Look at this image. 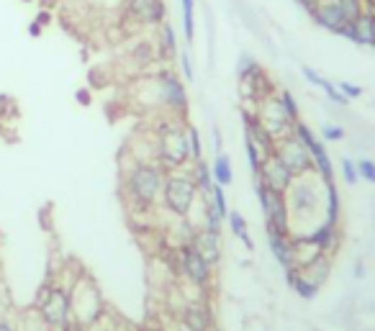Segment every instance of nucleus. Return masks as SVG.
I'll list each match as a JSON object with an SVG mask.
<instances>
[{
    "label": "nucleus",
    "mask_w": 375,
    "mask_h": 331,
    "mask_svg": "<svg viewBox=\"0 0 375 331\" xmlns=\"http://www.w3.org/2000/svg\"><path fill=\"white\" fill-rule=\"evenodd\" d=\"M255 180H260L262 185H268L270 191L275 193H283L290 188V183H293V175L288 172V167H285L280 160H278V155L273 152V155H268L265 160H262V167L260 172H257Z\"/></svg>",
    "instance_id": "14"
},
{
    "label": "nucleus",
    "mask_w": 375,
    "mask_h": 331,
    "mask_svg": "<svg viewBox=\"0 0 375 331\" xmlns=\"http://www.w3.org/2000/svg\"><path fill=\"white\" fill-rule=\"evenodd\" d=\"M309 16H311V21L316 23L319 28H324V31L337 34V36H342V31H345L347 23H350V18L342 13V8L337 6L334 0H321Z\"/></svg>",
    "instance_id": "15"
},
{
    "label": "nucleus",
    "mask_w": 375,
    "mask_h": 331,
    "mask_svg": "<svg viewBox=\"0 0 375 331\" xmlns=\"http://www.w3.org/2000/svg\"><path fill=\"white\" fill-rule=\"evenodd\" d=\"M126 13L129 18L139 26H162L167 21V6L165 0H126Z\"/></svg>",
    "instance_id": "13"
},
{
    "label": "nucleus",
    "mask_w": 375,
    "mask_h": 331,
    "mask_svg": "<svg viewBox=\"0 0 375 331\" xmlns=\"http://www.w3.org/2000/svg\"><path fill=\"white\" fill-rule=\"evenodd\" d=\"M324 193V224L340 226L342 224V198L337 183H321Z\"/></svg>",
    "instance_id": "21"
},
{
    "label": "nucleus",
    "mask_w": 375,
    "mask_h": 331,
    "mask_svg": "<svg viewBox=\"0 0 375 331\" xmlns=\"http://www.w3.org/2000/svg\"><path fill=\"white\" fill-rule=\"evenodd\" d=\"M342 177H345L347 185H355L357 180H360V175H357V167H355V162L350 160V157H345V160H342Z\"/></svg>",
    "instance_id": "36"
},
{
    "label": "nucleus",
    "mask_w": 375,
    "mask_h": 331,
    "mask_svg": "<svg viewBox=\"0 0 375 331\" xmlns=\"http://www.w3.org/2000/svg\"><path fill=\"white\" fill-rule=\"evenodd\" d=\"M321 90H324V95L329 100H332V103H337V106H350V98H347V95H342V90L340 88H337V85L334 83H329V80L324 78V83H321Z\"/></svg>",
    "instance_id": "33"
},
{
    "label": "nucleus",
    "mask_w": 375,
    "mask_h": 331,
    "mask_svg": "<svg viewBox=\"0 0 375 331\" xmlns=\"http://www.w3.org/2000/svg\"><path fill=\"white\" fill-rule=\"evenodd\" d=\"M211 205H213V211H216V216H219L221 221H227V216H229L227 191H224L221 185H216V183H213V191H211Z\"/></svg>",
    "instance_id": "30"
},
{
    "label": "nucleus",
    "mask_w": 375,
    "mask_h": 331,
    "mask_svg": "<svg viewBox=\"0 0 375 331\" xmlns=\"http://www.w3.org/2000/svg\"><path fill=\"white\" fill-rule=\"evenodd\" d=\"M355 167H357V175H360L362 180H368V183L375 185V162L373 160H357Z\"/></svg>",
    "instance_id": "34"
},
{
    "label": "nucleus",
    "mask_w": 375,
    "mask_h": 331,
    "mask_svg": "<svg viewBox=\"0 0 375 331\" xmlns=\"http://www.w3.org/2000/svg\"><path fill=\"white\" fill-rule=\"evenodd\" d=\"M34 21H39L44 28H47V26H49V23H52V13H49V11H39V13H36V18H34Z\"/></svg>",
    "instance_id": "43"
},
{
    "label": "nucleus",
    "mask_w": 375,
    "mask_h": 331,
    "mask_svg": "<svg viewBox=\"0 0 375 331\" xmlns=\"http://www.w3.org/2000/svg\"><path fill=\"white\" fill-rule=\"evenodd\" d=\"M191 244L203 254V260L208 262L211 267H219L221 260H224V244H221V234L219 231H211V229L198 226V229L193 231Z\"/></svg>",
    "instance_id": "16"
},
{
    "label": "nucleus",
    "mask_w": 375,
    "mask_h": 331,
    "mask_svg": "<svg viewBox=\"0 0 375 331\" xmlns=\"http://www.w3.org/2000/svg\"><path fill=\"white\" fill-rule=\"evenodd\" d=\"M191 175L193 183L198 188V195L203 203L211 200V191H213V175H211V164L206 160H198V162H191Z\"/></svg>",
    "instance_id": "22"
},
{
    "label": "nucleus",
    "mask_w": 375,
    "mask_h": 331,
    "mask_svg": "<svg viewBox=\"0 0 375 331\" xmlns=\"http://www.w3.org/2000/svg\"><path fill=\"white\" fill-rule=\"evenodd\" d=\"M201 195L198 188L193 183L191 169H172L165 177V188H162V205L172 213V219H191L193 208L198 205Z\"/></svg>",
    "instance_id": "5"
},
{
    "label": "nucleus",
    "mask_w": 375,
    "mask_h": 331,
    "mask_svg": "<svg viewBox=\"0 0 375 331\" xmlns=\"http://www.w3.org/2000/svg\"><path fill=\"white\" fill-rule=\"evenodd\" d=\"M70 306H72V321L80 326L93 329L106 318V298L100 293L98 282L90 275L80 272L70 285Z\"/></svg>",
    "instance_id": "2"
},
{
    "label": "nucleus",
    "mask_w": 375,
    "mask_h": 331,
    "mask_svg": "<svg viewBox=\"0 0 375 331\" xmlns=\"http://www.w3.org/2000/svg\"><path fill=\"white\" fill-rule=\"evenodd\" d=\"M252 183H255L257 203H260L262 216H265V229L275 234H290V213L288 205H285V195L270 191L260 180H252Z\"/></svg>",
    "instance_id": "9"
},
{
    "label": "nucleus",
    "mask_w": 375,
    "mask_h": 331,
    "mask_svg": "<svg viewBox=\"0 0 375 331\" xmlns=\"http://www.w3.org/2000/svg\"><path fill=\"white\" fill-rule=\"evenodd\" d=\"M347 42L357 44V47H373V39H375V18H373V8L365 6L355 21L347 23V28L342 31Z\"/></svg>",
    "instance_id": "17"
},
{
    "label": "nucleus",
    "mask_w": 375,
    "mask_h": 331,
    "mask_svg": "<svg viewBox=\"0 0 375 331\" xmlns=\"http://www.w3.org/2000/svg\"><path fill=\"white\" fill-rule=\"evenodd\" d=\"M180 331H213V308L208 301H188L177 313Z\"/></svg>",
    "instance_id": "12"
},
{
    "label": "nucleus",
    "mask_w": 375,
    "mask_h": 331,
    "mask_svg": "<svg viewBox=\"0 0 375 331\" xmlns=\"http://www.w3.org/2000/svg\"><path fill=\"white\" fill-rule=\"evenodd\" d=\"M255 116H257V121H260V126L265 128L275 141L288 136L290 128H293V121L285 116L283 106H280V100H278L275 95H268V98L257 100Z\"/></svg>",
    "instance_id": "11"
},
{
    "label": "nucleus",
    "mask_w": 375,
    "mask_h": 331,
    "mask_svg": "<svg viewBox=\"0 0 375 331\" xmlns=\"http://www.w3.org/2000/svg\"><path fill=\"white\" fill-rule=\"evenodd\" d=\"M0 331H18V326H16L8 316H0Z\"/></svg>",
    "instance_id": "44"
},
{
    "label": "nucleus",
    "mask_w": 375,
    "mask_h": 331,
    "mask_svg": "<svg viewBox=\"0 0 375 331\" xmlns=\"http://www.w3.org/2000/svg\"><path fill=\"white\" fill-rule=\"evenodd\" d=\"M70 285L72 282L54 280L47 277L39 293H36V313L52 331H62L72 321V306H70Z\"/></svg>",
    "instance_id": "3"
},
{
    "label": "nucleus",
    "mask_w": 375,
    "mask_h": 331,
    "mask_svg": "<svg viewBox=\"0 0 375 331\" xmlns=\"http://www.w3.org/2000/svg\"><path fill=\"white\" fill-rule=\"evenodd\" d=\"M345 139V128L337 124H324L321 126V141H342Z\"/></svg>",
    "instance_id": "35"
},
{
    "label": "nucleus",
    "mask_w": 375,
    "mask_h": 331,
    "mask_svg": "<svg viewBox=\"0 0 375 331\" xmlns=\"http://www.w3.org/2000/svg\"><path fill=\"white\" fill-rule=\"evenodd\" d=\"M365 6L373 8V18H375V0H365ZM373 49H375V39H373Z\"/></svg>",
    "instance_id": "48"
},
{
    "label": "nucleus",
    "mask_w": 375,
    "mask_h": 331,
    "mask_svg": "<svg viewBox=\"0 0 375 331\" xmlns=\"http://www.w3.org/2000/svg\"><path fill=\"white\" fill-rule=\"evenodd\" d=\"M314 177H316L314 172L304 177H293L290 188L285 191V205H288V213H290V224H293V219H296V224L309 221L319 211L321 200H324V193L316 188Z\"/></svg>",
    "instance_id": "6"
},
{
    "label": "nucleus",
    "mask_w": 375,
    "mask_h": 331,
    "mask_svg": "<svg viewBox=\"0 0 375 331\" xmlns=\"http://www.w3.org/2000/svg\"><path fill=\"white\" fill-rule=\"evenodd\" d=\"M319 3H321V0H298V6L304 8L306 13H311V11H314V8L319 6Z\"/></svg>",
    "instance_id": "45"
},
{
    "label": "nucleus",
    "mask_w": 375,
    "mask_h": 331,
    "mask_svg": "<svg viewBox=\"0 0 375 331\" xmlns=\"http://www.w3.org/2000/svg\"><path fill=\"white\" fill-rule=\"evenodd\" d=\"M227 224H229V229H232L234 239H239L242 244H244V249H247V252H255V241H252V236H249L247 219H244L239 211H232V208H229Z\"/></svg>",
    "instance_id": "25"
},
{
    "label": "nucleus",
    "mask_w": 375,
    "mask_h": 331,
    "mask_svg": "<svg viewBox=\"0 0 375 331\" xmlns=\"http://www.w3.org/2000/svg\"><path fill=\"white\" fill-rule=\"evenodd\" d=\"M334 3L342 8V13H345L350 21H355V18L365 11V0H334Z\"/></svg>",
    "instance_id": "32"
},
{
    "label": "nucleus",
    "mask_w": 375,
    "mask_h": 331,
    "mask_svg": "<svg viewBox=\"0 0 375 331\" xmlns=\"http://www.w3.org/2000/svg\"><path fill=\"white\" fill-rule=\"evenodd\" d=\"M75 100H78L80 106H90L93 103V92H90V88H80L78 92H75Z\"/></svg>",
    "instance_id": "40"
},
{
    "label": "nucleus",
    "mask_w": 375,
    "mask_h": 331,
    "mask_svg": "<svg viewBox=\"0 0 375 331\" xmlns=\"http://www.w3.org/2000/svg\"><path fill=\"white\" fill-rule=\"evenodd\" d=\"M213 270L208 262L203 260V254L198 252V249L193 247L191 241L188 244H183V247H177V272L183 275V280L188 282V285H193L196 290H211L213 285Z\"/></svg>",
    "instance_id": "8"
},
{
    "label": "nucleus",
    "mask_w": 375,
    "mask_h": 331,
    "mask_svg": "<svg viewBox=\"0 0 375 331\" xmlns=\"http://www.w3.org/2000/svg\"><path fill=\"white\" fill-rule=\"evenodd\" d=\"M155 85H157V103L162 108H167L170 116L175 119H188V90H185L183 80L177 78L175 70H160L155 75Z\"/></svg>",
    "instance_id": "7"
},
{
    "label": "nucleus",
    "mask_w": 375,
    "mask_h": 331,
    "mask_svg": "<svg viewBox=\"0 0 375 331\" xmlns=\"http://www.w3.org/2000/svg\"><path fill=\"white\" fill-rule=\"evenodd\" d=\"M167 169L157 162H136L131 160L124 177H121V193L134 211H152L162 203V188Z\"/></svg>",
    "instance_id": "1"
},
{
    "label": "nucleus",
    "mask_w": 375,
    "mask_h": 331,
    "mask_svg": "<svg viewBox=\"0 0 375 331\" xmlns=\"http://www.w3.org/2000/svg\"><path fill=\"white\" fill-rule=\"evenodd\" d=\"M278 155V160L288 167V172L293 177H304V175H311L314 172V160H311V152L301 144L293 134L283 136V139L275 141V149H273Z\"/></svg>",
    "instance_id": "10"
},
{
    "label": "nucleus",
    "mask_w": 375,
    "mask_h": 331,
    "mask_svg": "<svg viewBox=\"0 0 375 331\" xmlns=\"http://www.w3.org/2000/svg\"><path fill=\"white\" fill-rule=\"evenodd\" d=\"M180 70H183V78L188 80V83H193V64H191V54L188 52H180Z\"/></svg>",
    "instance_id": "38"
},
{
    "label": "nucleus",
    "mask_w": 375,
    "mask_h": 331,
    "mask_svg": "<svg viewBox=\"0 0 375 331\" xmlns=\"http://www.w3.org/2000/svg\"><path fill=\"white\" fill-rule=\"evenodd\" d=\"M180 11H183L185 42L193 44V36H196V0H180Z\"/></svg>",
    "instance_id": "27"
},
{
    "label": "nucleus",
    "mask_w": 375,
    "mask_h": 331,
    "mask_svg": "<svg viewBox=\"0 0 375 331\" xmlns=\"http://www.w3.org/2000/svg\"><path fill=\"white\" fill-rule=\"evenodd\" d=\"M42 34H44V26H42V23H39V21H31V23H29V36H31V39H39Z\"/></svg>",
    "instance_id": "42"
},
{
    "label": "nucleus",
    "mask_w": 375,
    "mask_h": 331,
    "mask_svg": "<svg viewBox=\"0 0 375 331\" xmlns=\"http://www.w3.org/2000/svg\"><path fill=\"white\" fill-rule=\"evenodd\" d=\"M155 52H157V56H160L162 62H170V59H175V56L180 54V49H177V34H175V28H172L167 21H165L162 26H157Z\"/></svg>",
    "instance_id": "20"
},
{
    "label": "nucleus",
    "mask_w": 375,
    "mask_h": 331,
    "mask_svg": "<svg viewBox=\"0 0 375 331\" xmlns=\"http://www.w3.org/2000/svg\"><path fill=\"white\" fill-rule=\"evenodd\" d=\"M211 139H213V152L221 155V152H224V136H221V131L216 126H213V131H211Z\"/></svg>",
    "instance_id": "41"
},
{
    "label": "nucleus",
    "mask_w": 375,
    "mask_h": 331,
    "mask_svg": "<svg viewBox=\"0 0 375 331\" xmlns=\"http://www.w3.org/2000/svg\"><path fill=\"white\" fill-rule=\"evenodd\" d=\"M301 72H304V78L309 85H314V88H321V83H324V78L319 75L316 70H311V67H301Z\"/></svg>",
    "instance_id": "39"
},
{
    "label": "nucleus",
    "mask_w": 375,
    "mask_h": 331,
    "mask_svg": "<svg viewBox=\"0 0 375 331\" xmlns=\"http://www.w3.org/2000/svg\"><path fill=\"white\" fill-rule=\"evenodd\" d=\"M306 236H309V239H311L324 254H334L342 244V229L340 226L324 224V221H321L319 226H314L311 231H306Z\"/></svg>",
    "instance_id": "19"
},
{
    "label": "nucleus",
    "mask_w": 375,
    "mask_h": 331,
    "mask_svg": "<svg viewBox=\"0 0 375 331\" xmlns=\"http://www.w3.org/2000/svg\"><path fill=\"white\" fill-rule=\"evenodd\" d=\"M62 331H90V329H85V326H80L78 321H70V324L64 326Z\"/></svg>",
    "instance_id": "46"
},
{
    "label": "nucleus",
    "mask_w": 375,
    "mask_h": 331,
    "mask_svg": "<svg viewBox=\"0 0 375 331\" xmlns=\"http://www.w3.org/2000/svg\"><path fill=\"white\" fill-rule=\"evenodd\" d=\"M185 139H188V155L191 162L203 160V141H201V131L193 124H185Z\"/></svg>",
    "instance_id": "28"
},
{
    "label": "nucleus",
    "mask_w": 375,
    "mask_h": 331,
    "mask_svg": "<svg viewBox=\"0 0 375 331\" xmlns=\"http://www.w3.org/2000/svg\"><path fill=\"white\" fill-rule=\"evenodd\" d=\"M244 149H247V160H249V172H252V180L257 177V172H260L262 167V160H265V152H262L260 147H257L255 141H252V136L244 134Z\"/></svg>",
    "instance_id": "29"
},
{
    "label": "nucleus",
    "mask_w": 375,
    "mask_h": 331,
    "mask_svg": "<svg viewBox=\"0 0 375 331\" xmlns=\"http://www.w3.org/2000/svg\"><path fill=\"white\" fill-rule=\"evenodd\" d=\"M268 247L275 257V262L285 270H293L298 267L296 265V249H293V241H290V234H275V231H268Z\"/></svg>",
    "instance_id": "18"
},
{
    "label": "nucleus",
    "mask_w": 375,
    "mask_h": 331,
    "mask_svg": "<svg viewBox=\"0 0 375 331\" xmlns=\"http://www.w3.org/2000/svg\"><path fill=\"white\" fill-rule=\"evenodd\" d=\"M23 3H31V0H23Z\"/></svg>",
    "instance_id": "50"
},
{
    "label": "nucleus",
    "mask_w": 375,
    "mask_h": 331,
    "mask_svg": "<svg viewBox=\"0 0 375 331\" xmlns=\"http://www.w3.org/2000/svg\"><path fill=\"white\" fill-rule=\"evenodd\" d=\"M147 331H165V329H162V326H149Z\"/></svg>",
    "instance_id": "49"
},
{
    "label": "nucleus",
    "mask_w": 375,
    "mask_h": 331,
    "mask_svg": "<svg viewBox=\"0 0 375 331\" xmlns=\"http://www.w3.org/2000/svg\"><path fill=\"white\" fill-rule=\"evenodd\" d=\"M211 175H213V183L221 185V188H229V185L234 183V172H232V160H229L224 152L221 155H216V160H213L211 164Z\"/></svg>",
    "instance_id": "26"
},
{
    "label": "nucleus",
    "mask_w": 375,
    "mask_h": 331,
    "mask_svg": "<svg viewBox=\"0 0 375 331\" xmlns=\"http://www.w3.org/2000/svg\"><path fill=\"white\" fill-rule=\"evenodd\" d=\"M298 270H301V272H304L314 285L321 288V285L329 280V275H332V254H319L316 260L309 262L306 267H298Z\"/></svg>",
    "instance_id": "24"
},
{
    "label": "nucleus",
    "mask_w": 375,
    "mask_h": 331,
    "mask_svg": "<svg viewBox=\"0 0 375 331\" xmlns=\"http://www.w3.org/2000/svg\"><path fill=\"white\" fill-rule=\"evenodd\" d=\"M337 88H340L342 95H347V98H350V100L362 98V88H360V85H352V83H337Z\"/></svg>",
    "instance_id": "37"
},
{
    "label": "nucleus",
    "mask_w": 375,
    "mask_h": 331,
    "mask_svg": "<svg viewBox=\"0 0 375 331\" xmlns=\"http://www.w3.org/2000/svg\"><path fill=\"white\" fill-rule=\"evenodd\" d=\"M355 275L365 277V265H362V262H355Z\"/></svg>",
    "instance_id": "47"
},
{
    "label": "nucleus",
    "mask_w": 375,
    "mask_h": 331,
    "mask_svg": "<svg viewBox=\"0 0 375 331\" xmlns=\"http://www.w3.org/2000/svg\"><path fill=\"white\" fill-rule=\"evenodd\" d=\"M278 100H280V106H283L285 116H288V119L296 124V121L301 119V111H298V100L293 98V92H290V90H280V92H278Z\"/></svg>",
    "instance_id": "31"
},
{
    "label": "nucleus",
    "mask_w": 375,
    "mask_h": 331,
    "mask_svg": "<svg viewBox=\"0 0 375 331\" xmlns=\"http://www.w3.org/2000/svg\"><path fill=\"white\" fill-rule=\"evenodd\" d=\"M185 124L188 121L167 116V121L157 131V164L165 167L167 172L191 164L188 139H185Z\"/></svg>",
    "instance_id": "4"
},
{
    "label": "nucleus",
    "mask_w": 375,
    "mask_h": 331,
    "mask_svg": "<svg viewBox=\"0 0 375 331\" xmlns=\"http://www.w3.org/2000/svg\"><path fill=\"white\" fill-rule=\"evenodd\" d=\"M285 282H288V288L293 290L298 298H304V301H314V298L319 296V285H314L298 267L285 270Z\"/></svg>",
    "instance_id": "23"
}]
</instances>
